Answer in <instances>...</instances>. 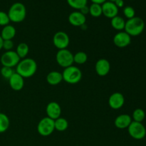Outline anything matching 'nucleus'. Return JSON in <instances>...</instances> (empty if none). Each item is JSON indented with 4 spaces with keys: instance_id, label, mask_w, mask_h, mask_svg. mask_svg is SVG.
<instances>
[{
    "instance_id": "obj_1",
    "label": "nucleus",
    "mask_w": 146,
    "mask_h": 146,
    "mask_svg": "<svg viewBox=\"0 0 146 146\" xmlns=\"http://www.w3.org/2000/svg\"><path fill=\"white\" fill-rule=\"evenodd\" d=\"M37 64L33 58H25L21 59L16 66V73L23 78H30L36 74Z\"/></svg>"
},
{
    "instance_id": "obj_2",
    "label": "nucleus",
    "mask_w": 146,
    "mask_h": 146,
    "mask_svg": "<svg viewBox=\"0 0 146 146\" xmlns=\"http://www.w3.org/2000/svg\"><path fill=\"white\" fill-rule=\"evenodd\" d=\"M145 28V22L141 18L138 17H134L125 21V32L131 36H137L142 34Z\"/></svg>"
},
{
    "instance_id": "obj_3",
    "label": "nucleus",
    "mask_w": 146,
    "mask_h": 146,
    "mask_svg": "<svg viewBox=\"0 0 146 146\" xmlns=\"http://www.w3.org/2000/svg\"><path fill=\"white\" fill-rule=\"evenodd\" d=\"M10 21L14 23L22 22L27 17V9L21 2H16L10 7L8 11Z\"/></svg>"
},
{
    "instance_id": "obj_4",
    "label": "nucleus",
    "mask_w": 146,
    "mask_h": 146,
    "mask_svg": "<svg viewBox=\"0 0 146 146\" xmlns=\"http://www.w3.org/2000/svg\"><path fill=\"white\" fill-rule=\"evenodd\" d=\"M63 81L69 84H76L82 78V72L78 67L71 66L64 68L62 72Z\"/></svg>"
},
{
    "instance_id": "obj_5",
    "label": "nucleus",
    "mask_w": 146,
    "mask_h": 146,
    "mask_svg": "<svg viewBox=\"0 0 146 146\" xmlns=\"http://www.w3.org/2000/svg\"><path fill=\"white\" fill-rule=\"evenodd\" d=\"M56 61L60 66L66 68L73 66L74 54L67 48L58 50L56 55Z\"/></svg>"
},
{
    "instance_id": "obj_6",
    "label": "nucleus",
    "mask_w": 146,
    "mask_h": 146,
    "mask_svg": "<svg viewBox=\"0 0 146 146\" xmlns=\"http://www.w3.org/2000/svg\"><path fill=\"white\" fill-rule=\"evenodd\" d=\"M54 131H55L54 120L48 117H44L41 118L37 125V131L41 136H48L51 135Z\"/></svg>"
},
{
    "instance_id": "obj_7",
    "label": "nucleus",
    "mask_w": 146,
    "mask_h": 146,
    "mask_svg": "<svg viewBox=\"0 0 146 146\" xmlns=\"http://www.w3.org/2000/svg\"><path fill=\"white\" fill-rule=\"evenodd\" d=\"M20 61H21V58L17 55L16 51H12V50L5 51L1 55V58H0L2 66H7L9 68L17 66Z\"/></svg>"
},
{
    "instance_id": "obj_8",
    "label": "nucleus",
    "mask_w": 146,
    "mask_h": 146,
    "mask_svg": "<svg viewBox=\"0 0 146 146\" xmlns=\"http://www.w3.org/2000/svg\"><path fill=\"white\" fill-rule=\"evenodd\" d=\"M128 131L131 138L135 140L143 139L146 135V129L142 123L132 121L128 126Z\"/></svg>"
},
{
    "instance_id": "obj_9",
    "label": "nucleus",
    "mask_w": 146,
    "mask_h": 146,
    "mask_svg": "<svg viewBox=\"0 0 146 146\" xmlns=\"http://www.w3.org/2000/svg\"><path fill=\"white\" fill-rule=\"evenodd\" d=\"M70 38L68 34L64 31H58L53 36V44L58 50L66 49L68 46Z\"/></svg>"
},
{
    "instance_id": "obj_10",
    "label": "nucleus",
    "mask_w": 146,
    "mask_h": 146,
    "mask_svg": "<svg viewBox=\"0 0 146 146\" xmlns=\"http://www.w3.org/2000/svg\"><path fill=\"white\" fill-rule=\"evenodd\" d=\"M113 44L118 48H125L131 43V36L125 31H119L113 38Z\"/></svg>"
},
{
    "instance_id": "obj_11",
    "label": "nucleus",
    "mask_w": 146,
    "mask_h": 146,
    "mask_svg": "<svg viewBox=\"0 0 146 146\" xmlns=\"http://www.w3.org/2000/svg\"><path fill=\"white\" fill-rule=\"evenodd\" d=\"M125 104V98L121 93L115 92L110 96L108 105L112 109L118 110L122 108Z\"/></svg>"
},
{
    "instance_id": "obj_12",
    "label": "nucleus",
    "mask_w": 146,
    "mask_h": 146,
    "mask_svg": "<svg viewBox=\"0 0 146 146\" xmlns=\"http://www.w3.org/2000/svg\"><path fill=\"white\" fill-rule=\"evenodd\" d=\"M102 7V14L106 18L113 19L116 17L118 14V8L115 6L114 2L106 1L104 4H101Z\"/></svg>"
},
{
    "instance_id": "obj_13",
    "label": "nucleus",
    "mask_w": 146,
    "mask_h": 146,
    "mask_svg": "<svg viewBox=\"0 0 146 146\" xmlns=\"http://www.w3.org/2000/svg\"><path fill=\"white\" fill-rule=\"evenodd\" d=\"M95 70L99 76H106L109 74L111 70L110 62L106 58H100L96 63Z\"/></svg>"
},
{
    "instance_id": "obj_14",
    "label": "nucleus",
    "mask_w": 146,
    "mask_h": 146,
    "mask_svg": "<svg viewBox=\"0 0 146 146\" xmlns=\"http://www.w3.org/2000/svg\"><path fill=\"white\" fill-rule=\"evenodd\" d=\"M47 117L53 120H56L61 117V108L59 104L55 101L48 103L46 108Z\"/></svg>"
},
{
    "instance_id": "obj_15",
    "label": "nucleus",
    "mask_w": 146,
    "mask_h": 146,
    "mask_svg": "<svg viewBox=\"0 0 146 146\" xmlns=\"http://www.w3.org/2000/svg\"><path fill=\"white\" fill-rule=\"evenodd\" d=\"M86 21V17L79 11H73L68 16V22L74 27H83Z\"/></svg>"
},
{
    "instance_id": "obj_16",
    "label": "nucleus",
    "mask_w": 146,
    "mask_h": 146,
    "mask_svg": "<svg viewBox=\"0 0 146 146\" xmlns=\"http://www.w3.org/2000/svg\"><path fill=\"white\" fill-rule=\"evenodd\" d=\"M9 84L12 90L16 91H19L24 88V80L21 76L17 73H14L11 78L9 79Z\"/></svg>"
},
{
    "instance_id": "obj_17",
    "label": "nucleus",
    "mask_w": 146,
    "mask_h": 146,
    "mask_svg": "<svg viewBox=\"0 0 146 146\" xmlns=\"http://www.w3.org/2000/svg\"><path fill=\"white\" fill-rule=\"evenodd\" d=\"M132 122V118L128 114H121L115 118L114 125L117 128L125 129L128 128Z\"/></svg>"
},
{
    "instance_id": "obj_18",
    "label": "nucleus",
    "mask_w": 146,
    "mask_h": 146,
    "mask_svg": "<svg viewBox=\"0 0 146 146\" xmlns=\"http://www.w3.org/2000/svg\"><path fill=\"white\" fill-rule=\"evenodd\" d=\"M63 81L62 73L59 71H53L48 73L46 76V81L49 85H58Z\"/></svg>"
},
{
    "instance_id": "obj_19",
    "label": "nucleus",
    "mask_w": 146,
    "mask_h": 146,
    "mask_svg": "<svg viewBox=\"0 0 146 146\" xmlns=\"http://www.w3.org/2000/svg\"><path fill=\"white\" fill-rule=\"evenodd\" d=\"M16 34H17V31H16L15 27L14 26L8 24L3 27L0 35L3 40H12L16 36Z\"/></svg>"
},
{
    "instance_id": "obj_20",
    "label": "nucleus",
    "mask_w": 146,
    "mask_h": 146,
    "mask_svg": "<svg viewBox=\"0 0 146 146\" xmlns=\"http://www.w3.org/2000/svg\"><path fill=\"white\" fill-rule=\"evenodd\" d=\"M111 25L115 30L122 31L125 29V21L122 17L117 15L116 17L111 19Z\"/></svg>"
},
{
    "instance_id": "obj_21",
    "label": "nucleus",
    "mask_w": 146,
    "mask_h": 146,
    "mask_svg": "<svg viewBox=\"0 0 146 146\" xmlns=\"http://www.w3.org/2000/svg\"><path fill=\"white\" fill-rule=\"evenodd\" d=\"M54 127H55V130H56L57 131L63 132L68 128V122L66 118L60 117L54 120Z\"/></svg>"
},
{
    "instance_id": "obj_22",
    "label": "nucleus",
    "mask_w": 146,
    "mask_h": 146,
    "mask_svg": "<svg viewBox=\"0 0 146 146\" xmlns=\"http://www.w3.org/2000/svg\"><path fill=\"white\" fill-rule=\"evenodd\" d=\"M29 52V47L27 45V44L22 42L18 44L16 49V53L21 59L25 58L28 55Z\"/></svg>"
},
{
    "instance_id": "obj_23",
    "label": "nucleus",
    "mask_w": 146,
    "mask_h": 146,
    "mask_svg": "<svg viewBox=\"0 0 146 146\" xmlns=\"http://www.w3.org/2000/svg\"><path fill=\"white\" fill-rule=\"evenodd\" d=\"M10 125V120L6 114L0 112V133L6 132Z\"/></svg>"
},
{
    "instance_id": "obj_24",
    "label": "nucleus",
    "mask_w": 146,
    "mask_h": 146,
    "mask_svg": "<svg viewBox=\"0 0 146 146\" xmlns=\"http://www.w3.org/2000/svg\"><path fill=\"white\" fill-rule=\"evenodd\" d=\"M66 1L71 8L78 11L85 6H87L88 4V0H66Z\"/></svg>"
},
{
    "instance_id": "obj_25",
    "label": "nucleus",
    "mask_w": 146,
    "mask_h": 146,
    "mask_svg": "<svg viewBox=\"0 0 146 146\" xmlns=\"http://www.w3.org/2000/svg\"><path fill=\"white\" fill-rule=\"evenodd\" d=\"M89 14L92 16L93 17L98 18L102 15V7L101 4H92L89 7Z\"/></svg>"
},
{
    "instance_id": "obj_26",
    "label": "nucleus",
    "mask_w": 146,
    "mask_h": 146,
    "mask_svg": "<svg viewBox=\"0 0 146 146\" xmlns=\"http://www.w3.org/2000/svg\"><path fill=\"white\" fill-rule=\"evenodd\" d=\"M88 60V56L84 51H78L74 55V62L78 65L84 64Z\"/></svg>"
},
{
    "instance_id": "obj_27",
    "label": "nucleus",
    "mask_w": 146,
    "mask_h": 146,
    "mask_svg": "<svg viewBox=\"0 0 146 146\" xmlns=\"http://www.w3.org/2000/svg\"><path fill=\"white\" fill-rule=\"evenodd\" d=\"M145 111L141 108H136L134 110L133 113V121H135V122L141 123L145 119Z\"/></svg>"
},
{
    "instance_id": "obj_28",
    "label": "nucleus",
    "mask_w": 146,
    "mask_h": 146,
    "mask_svg": "<svg viewBox=\"0 0 146 146\" xmlns=\"http://www.w3.org/2000/svg\"><path fill=\"white\" fill-rule=\"evenodd\" d=\"M14 70L12 68H9V67L7 66H2V68L0 70V74L2 76L3 78H6V79H9L11 78V76L14 74Z\"/></svg>"
},
{
    "instance_id": "obj_29",
    "label": "nucleus",
    "mask_w": 146,
    "mask_h": 146,
    "mask_svg": "<svg viewBox=\"0 0 146 146\" xmlns=\"http://www.w3.org/2000/svg\"><path fill=\"white\" fill-rule=\"evenodd\" d=\"M123 12L124 16H125L128 19L133 18L135 15V9H134L132 7H131V6H127V7H124Z\"/></svg>"
},
{
    "instance_id": "obj_30",
    "label": "nucleus",
    "mask_w": 146,
    "mask_h": 146,
    "mask_svg": "<svg viewBox=\"0 0 146 146\" xmlns=\"http://www.w3.org/2000/svg\"><path fill=\"white\" fill-rule=\"evenodd\" d=\"M10 19L9 18L8 14L4 11H0V26L5 27V26L9 24Z\"/></svg>"
},
{
    "instance_id": "obj_31",
    "label": "nucleus",
    "mask_w": 146,
    "mask_h": 146,
    "mask_svg": "<svg viewBox=\"0 0 146 146\" xmlns=\"http://www.w3.org/2000/svg\"><path fill=\"white\" fill-rule=\"evenodd\" d=\"M14 48V42L12 40H4L3 41L2 48L7 51H11L12 48Z\"/></svg>"
},
{
    "instance_id": "obj_32",
    "label": "nucleus",
    "mask_w": 146,
    "mask_h": 146,
    "mask_svg": "<svg viewBox=\"0 0 146 146\" xmlns=\"http://www.w3.org/2000/svg\"><path fill=\"white\" fill-rule=\"evenodd\" d=\"M79 11L81 13H82L84 15H86V14H89V7H88V6H85L84 7H83L82 9H81L79 10Z\"/></svg>"
},
{
    "instance_id": "obj_33",
    "label": "nucleus",
    "mask_w": 146,
    "mask_h": 146,
    "mask_svg": "<svg viewBox=\"0 0 146 146\" xmlns=\"http://www.w3.org/2000/svg\"><path fill=\"white\" fill-rule=\"evenodd\" d=\"M114 4H115L117 7L118 9L119 8H123L124 7V1L123 0H115Z\"/></svg>"
},
{
    "instance_id": "obj_34",
    "label": "nucleus",
    "mask_w": 146,
    "mask_h": 146,
    "mask_svg": "<svg viewBox=\"0 0 146 146\" xmlns=\"http://www.w3.org/2000/svg\"><path fill=\"white\" fill-rule=\"evenodd\" d=\"M91 2L94 4H103L104 2L107 1V0H91Z\"/></svg>"
},
{
    "instance_id": "obj_35",
    "label": "nucleus",
    "mask_w": 146,
    "mask_h": 146,
    "mask_svg": "<svg viewBox=\"0 0 146 146\" xmlns=\"http://www.w3.org/2000/svg\"><path fill=\"white\" fill-rule=\"evenodd\" d=\"M3 41H4V40L2 39V38H1V35H0V50L2 49V45H3Z\"/></svg>"
},
{
    "instance_id": "obj_36",
    "label": "nucleus",
    "mask_w": 146,
    "mask_h": 146,
    "mask_svg": "<svg viewBox=\"0 0 146 146\" xmlns=\"http://www.w3.org/2000/svg\"><path fill=\"white\" fill-rule=\"evenodd\" d=\"M107 1H111V2H115V0H107Z\"/></svg>"
},
{
    "instance_id": "obj_37",
    "label": "nucleus",
    "mask_w": 146,
    "mask_h": 146,
    "mask_svg": "<svg viewBox=\"0 0 146 146\" xmlns=\"http://www.w3.org/2000/svg\"><path fill=\"white\" fill-rule=\"evenodd\" d=\"M0 110H1V108H0Z\"/></svg>"
}]
</instances>
